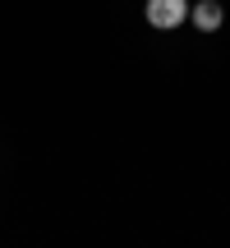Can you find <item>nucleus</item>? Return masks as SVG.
<instances>
[{"instance_id": "nucleus-2", "label": "nucleus", "mask_w": 230, "mask_h": 248, "mask_svg": "<svg viewBox=\"0 0 230 248\" xmlns=\"http://www.w3.org/2000/svg\"><path fill=\"white\" fill-rule=\"evenodd\" d=\"M189 18H194L198 32H216V28L226 23V9L216 5V0H198V5H189Z\"/></svg>"}, {"instance_id": "nucleus-1", "label": "nucleus", "mask_w": 230, "mask_h": 248, "mask_svg": "<svg viewBox=\"0 0 230 248\" xmlns=\"http://www.w3.org/2000/svg\"><path fill=\"white\" fill-rule=\"evenodd\" d=\"M148 28H157V32H170V28H180L189 18V5L184 0H148Z\"/></svg>"}]
</instances>
